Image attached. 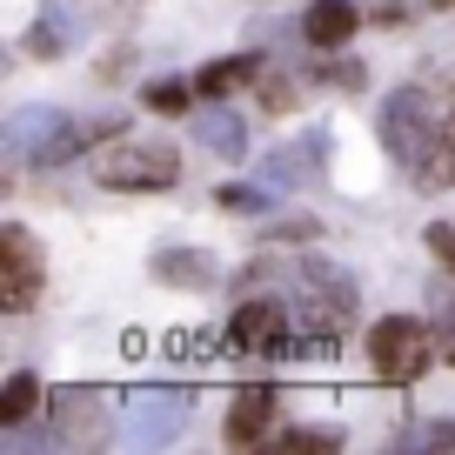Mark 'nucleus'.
Wrapping results in <instances>:
<instances>
[{"label": "nucleus", "instance_id": "nucleus-1", "mask_svg": "<svg viewBox=\"0 0 455 455\" xmlns=\"http://www.w3.org/2000/svg\"><path fill=\"white\" fill-rule=\"evenodd\" d=\"M442 355V328L422 322V315H382L369 328V369L375 382H395L409 388L415 375H428V362Z\"/></svg>", "mask_w": 455, "mask_h": 455}, {"label": "nucleus", "instance_id": "nucleus-2", "mask_svg": "<svg viewBox=\"0 0 455 455\" xmlns=\"http://www.w3.org/2000/svg\"><path fill=\"white\" fill-rule=\"evenodd\" d=\"M174 181H181V148L168 141H121L100 161V188H114V195H161Z\"/></svg>", "mask_w": 455, "mask_h": 455}, {"label": "nucleus", "instance_id": "nucleus-3", "mask_svg": "<svg viewBox=\"0 0 455 455\" xmlns=\"http://www.w3.org/2000/svg\"><path fill=\"white\" fill-rule=\"evenodd\" d=\"M41 282H47L41 242H34L20 221H7V228H0V308H7V315H28L34 301H41Z\"/></svg>", "mask_w": 455, "mask_h": 455}, {"label": "nucleus", "instance_id": "nucleus-4", "mask_svg": "<svg viewBox=\"0 0 455 455\" xmlns=\"http://www.w3.org/2000/svg\"><path fill=\"white\" fill-rule=\"evenodd\" d=\"M428 134H435V114H428V94H422V87H395V94L382 100V148H388V161L415 174V161H422Z\"/></svg>", "mask_w": 455, "mask_h": 455}, {"label": "nucleus", "instance_id": "nucleus-5", "mask_svg": "<svg viewBox=\"0 0 455 455\" xmlns=\"http://www.w3.org/2000/svg\"><path fill=\"white\" fill-rule=\"evenodd\" d=\"M188 409H195V395H188V388H134L121 435H128L134 449H161V442L181 435V415H188Z\"/></svg>", "mask_w": 455, "mask_h": 455}, {"label": "nucleus", "instance_id": "nucleus-6", "mask_svg": "<svg viewBox=\"0 0 455 455\" xmlns=\"http://www.w3.org/2000/svg\"><path fill=\"white\" fill-rule=\"evenodd\" d=\"M301 315H308L315 328H328V335H341V322L355 315V282H348L335 261L308 255L301 261Z\"/></svg>", "mask_w": 455, "mask_h": 455}, {"label": "nucleus", "instance_id": "nucleus-7", "mask_svg": "<svg viewBox=\"0 0 455 455\" xmlns=\"http://www.w3.org/2000/svg\"><path fill=\"white\" fill-rule=\"evenodd\" d=\"M228 341L248 348V355H275V348H288V308L268 301V295H248L242 308H235V322H228Z\"/></svg>", "mask_w": 455, "mask_h": 455}, {"label": "nucleus", "instance_id": "nucleus-8", "mask_svg": "<svg viewBox=\"0 0 455 455\" xmlns=\"http://www.w3.org/2000/svg\"><path fill=\"white\" fill-rule=\"evenodd\" d=\"M275 415H282V395H275L268 382L235 388V402H228V442H235V449L268 442V435H275Z\"/></svg>", "mask_w": 455, "mask_h": 455}, {"label": "nucleus", "instance_id": "nucleus-9", "mask_svg": "<svg viewBox=\"0 0 455 455\" xmlns=\"http://www.w3.org/2000/svg\"><path fill=\"white\" fill-rule=\"evenodd\" d=\"M100 415H108V395H100V388H54V402H47L54 442H94Z\"/></svg>", "mask_w": 455, "mask_h": 455}, {"label": "nucleus", "instance_id": "nucleus-10", "mask_svg": "<svg viewBox=\"0 0 455 455\" xmlns=\"http://www.w3.org/2000/svg\"><path fill=\"white\" fill-rule=\"evenodd\" d=\"M362 28V14L348 7V0H308V14H301V34H308L315 54H335V47H348Z\"/></svg>", "mask_w": 455, "mask_h": 455}, {"label": "nucleus", "instance_id": "nucleus-11", "mask_svg": "<svg viewBox=\"0 0 455 455\" xmlns=\"http://www.w3.org/2000/svg\"><path fill=\"white\" fill-rule=\"evenodd\" d=\"M148 268H155L161 288H214V261L195 255V248H161Z\"/></svg>", "mask_w": 455, "mask_h": 455}, {"label": "nucleus", "instance_id": "nucleus-12", "mask_svg": "<svg viewBox=\"0 0 455 455\" xmlns=\"http://www.w3.org/2000/svg\"><path fill=\"white\" fill-rule=\"evenodd\" d=\"M195 141L208 148V155H221V161H242V155H248V134H242V121H235V114L221 108V100H214V108L195 121Z\"/></svg>", "mask_w": 455, "mask_h": 455}, {"label": "nucleus", "instance_id": "nucleus-13", "mask_svg": "<svg viewBox=\"0 0 455 455\" xmlns=\"http://www.w3.org/2000/svg\"><path fill=\"white\" fill-rule=\"evenodd\" d=\"M415 181H422V188H455V114H449V121H435L422 161H415Z\"/></svg>", "mask_w": 455, "mask_h": 455}, {"label": "nucleus", "instance_id": "nucleus-14", "mask_svg": "<svg viewBox=\"0 0 455 455\" xmlns=\"http://www.w3.org/2000/svg\"><path fill=\"white\" fill-rule=\"evenodd\" d=\"M261 81V54H235V60H208V68L195 74V87L208 100H221L228 87H255Z\"/></svg>", "mask_w": 455, "mask_h": 455}, {"label": "nucleus", "instance_id": "nucleus-15", "mask_svg": "<svg viewBox=\"0 0 455 455\" xmlns=\"http://www.w3.org/2000/svg\"><path fill=\"white\" fill-rule=\"evenodd\" d=\"M20 41H28L34 60H60L74 47V14H54V7H47V14H34V28L20 34Z\"/></svg>", "mask_w": 455, "mask_h": 455}, {"label": "nucleus", "instance_id": "nucleus-16", "mask_svg": "<svg viewBox=\"0 0 455 455\" xmlns=\"http://www.w3.org/2000/svg\"><path fill=\"white\" fill-rule=\"evenodd\" d=\"M34 402H41V375L14 369V375H7V388H0V428H20L34 415Z\"/></svg>", "mask_w": 455, "mask_h": 455}, {"label": "nucleus", "instance_id": "nucleus-17", "mask_svg": "<svg viewBox=\"0 0 455 455\" xmlns=\"http://www.w3.org/2000/svg\"><path fill=\"white\" fill-rule=\"evenodd\" d=\"M195 94H201L195 81H174V74H161V81L141 87V108H148V114H188V108H195Z\"/></svg>", "mask_w": 455, "mask_h": 455}, {"label": "nucleus", "instance_id": "nucleus-18", "mask_svg": "<svg viewBox=\"0 0 455 455\" xmlns=\"http://www.w3.org/2000/svg\"><path fill=\"white\" fill-rule=\"evenodd\" d=\"M275 449H288V455H335L341 428H288V435H275Z\"/></svg>", "mask_w": 455, "mask_h": 455}, {"label": "nucleus", "instance_id": "nucleus-19", "mask_svg": "<svg viewBox=\"0 0 455 455\" xmlns=\"http://www.w3.org/2000/svg\"><path fill=\"white\" fill-rule=\"evenodd\" d=\"M255 100H261V114H295V108H301V87L288 81V74H261V81H255Z\"/></svg>", "mask_w": 455, "mask_h": 455}, {"label": "nucleus", "instance_id": "nucleus-20", "mask_svg": "<svg viewBox=\"0 0 455 455\" xmlns=\"http://www.w3.org/2000/svg\"><path fill=\"white\" fill-rule=\"evenodd\" d=\"M402 449H455V422H409Z\"/></svg>", "mask_w": 455, "mask_h": 455}, {"label": "nucleus", "instance_id": "nucleus-21", "mask_svg": "<svg viewBox=\"0 0 455 455\" xmlns=\"http://www.w3.org/2000/svg\"><path fill=\"white\" fill-rule=\"evenodd\" d=\"M214 201H221V208H235V214H261V208H268V188L228 181V188H214Z\"/></svg>", "mask_w": 455, "mask_h": 455}, {"label": "nucleus", "instance_id": "nucleus-22", "mask_svg": "<svg viewBox=\"0 0 455 455\" xmlns=\"http://www.w3.org/2000/svg\"><path fill=\"white\" fill-rule=\"evenodd\" d=\"M422 248L442 261V268L455 275V221H428V235H422Z\"/></svg>", "mask_w": 455, "mask_h": 455}, {"label": "nucleus", "instance_id": "nucleus-23", "mask_svg": "<svg viewBox=\"0 0 455 455\" xmlns=\"http://www.w3.org/2000/svg\"><path fill=\"white\" fill-rule=\"evenodd\" d=\"M435 328H442V362H455V288L435 295Z\"/></svg>", "mask_w": 455, "mask_h": 455}, {"label": "nucleus", "instance_id": "nucleus-24", "mask_svg": "<svg viewBox=\"0 0 455 455\" xmlns=\"http://www.w3.org/2000/svg\"><path fill=\"white\" fill-rule=\"evenodd\" d=\"M275 242H315V221H308V214H295V221L275 228Z\"/></svg>", "mask_w": 455, "mask_h": 455}, {"label": "nucleus", "instance_id": "nucleus-25", "mask_svg": "<svg viewBox=\"0 0 455 455\" xmlns=\"http://www.w3.org/2000/svg\"><path fill=\"white\" fill-rule=\"evenodd\" d=\"M428 7H455V0H428Z\"/></svg>", "mask_w": 455, "mask_h": 455}, {"label": "nucleus", "instance_id": "nucleus-26", "mask_svg": "<svg viewBox=\"0 0 455 455\" xmlns=\"http://www.w3.org/2000/svg\"><path fill=\"white\" fill-rule=\"evenodd\" d=\"M449 114H455V94H449Z\"/></svg>", "mask_w": 455, "mask_h": 455}]
</instances>
